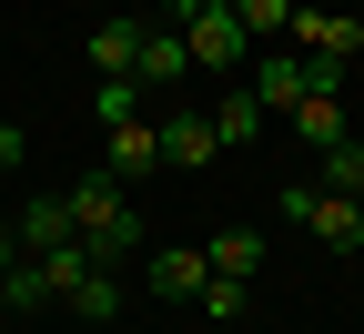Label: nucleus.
<instances>
[{
    "mask_svg": "<svg viewBox=\"0 0 364 334\" xmlns=\"http://www.w3.org/2000/svg\"><path fill=\"white\" fill-rule=\"evenodd\" d=\"M233 21H243L253 51H263V41H284V31H294V0H233Z\"/></svg>",
    "mask_w": 364,
    "mask_h": 334,
    "instance_id": "nucleus-17",
    "label": "nucleus"
},
{
    "mask_svg": "<svg viewBox=\"0 0 364 334\" xmlns=\"http://www.w3.org/2000/svg\"><path fill=\"white\" fill-rule=\"evenodd\" d=\"M11 263H21V233H0V324H11Z\"/></svg>",
    "mask_w": 364,
    "mask_h": 334,
    "instance_id": "nucleus-20",
    "label": "nucleus"
},
{
    "mask_svg": "<svg viewBox=\"0 0 364 334\" xmlns=\"http://www.w3.org/2000/svg\"><path fill=\"white\" fill-rule=\"evenodd\" d=\"M142 112V81H102V122H132Z\"/></svg>",
    "mask_w": 364,
    "mask_h": 334,
    "instance_id": "nucleus-19",
    "label": "nucleus"
},
{
    "mask_svg": "<svg viewBox=\"0 0 364 334\" xmlns=\"http://www.w3.org/2000/svg\"><path fill=\"white\" fill-rule=\"evenodd\" d=\"M142 283H152L162 304H203V283H213V254H203V244H162V254L142 263Z\"/></svg>",
    "mask_w": 364,
    "mask_h": 334,
    "instance_id": "nucleus-7",
    "label": "nucleus"
},
{
    "mask_svg": "<svg viewBox=\"0 0 364 334\" xmlns=\"http://www.w3.org/2000/svg\"><path fill=\"white\" fill-rule=\"evenodd\" d=\"M61 304H71L81 324H122V273H112V263H91V273L71 283V294H61Z\"/></svg>",
    "mask_w": 364,
    "mask_h": 334,
    "instance_id": "nucleus-13",
    "label": "nucleus"
},
{
    "mask_svg": "<svg viewBox=\"0 0 364 334\" xmlns=\"http://www.w3.org/2000/svg\"><path fill=\"white\" fill-rule=\"evenodd\" d=\"M213 152H223L213 112H193V102H182V112H162V172H203Z\"/></svg>",
    "mask_w": 364,
    "mask_h": 334,
    "instance_id": "nucleus-8",
    "label": "nucleus"
},
{
    "mask_svg": "<svg viewBox=\"0 0 364 334\" xmlns=\"http://www.w3.org/2000/svg\"><path fill=\"white\" fill-rule=\"evenodd\" d=\"M314 182H324V193H354V203H364V142L344 132L334 152H314Z\"/></svg>",
    "mask_w": 364,
    "mask_h": 334,
    "instance_id": "nucleus-15",
    "label": "nucleus"
},
{
    "mask_svg": "<svg viewBox=\"0 0 364 334\" xmlns=\"http://www.w3.org/2000/svg\"><path fill=\"white\" fill-rule=\"evenodd\" d=\"M11 162H21V132H11V122H0V172H11Z\"/></svg>",
    "mask_w": 364,
    "mask_h": 334,
    "instance_id": "nucleus-22",
    "label": "nucleus"
},
{
    "mask_svg": "<svg viewBox=\"0 0 364 334\" xmlns=\"http://www.w3.org/2000/svg\"><path fill=\"white\" fill-rule=\"evenodd\" d=\"M284 41H294L304 61H354V51H364V21H354V11H314V0H294V31H284Z\"/></svg>",
    "mask_w": 364,
    "mask_h": 334,
    "instance_id": "nucleus-3",
    "label": "nucleus"
},
{
    "mask_svg": "<svg viewBox=\"0 0 364 334\" xmlns=\"http://www.w3.org/2000/svg\"><path fill=\"white\" fill-rule=\"evenodd\" d=\"M284 213L314 233V244H334V254H354V244H364V203H354V193H324L314 172H294V182H284Z\"/></svg>",
    "mask_w": 364,
    "mask_h": 334,
    "instance_id": "nucleus-2",
    "label": "nucleus"
},
{
    "mask_svg": "<svg viewBox=\"0 0 364 334\" xmlns=\"http://www.w3.org/2000/svg\"><path fill=\"white\" fill-rule=\"evenodd\" d=\"M102 172H112V182H142V172H162V122H152V112L102 122Z\"/></svg>",
    "mask_w": 364,
    "mask_h": 334,
    "instance_id": "nucleus-4",
    "label": "nucleus"
},
{
    "mask_svg": "<svg viewBox=\"0 0 364 334\" xmlns=\"http://www.w3.org/2000/svg\"><path fill=\"white\" fill-rule=\"evenodd\" d=\"M284 122H294V142H304V152H334V142H344V91H304Z\"/></svg>",
    "mask_w": 364,
    "mask_h": 334,
    "instance_id": "nucleus-10",
    "label": "nucleus"
},
{
    "mask_svg": "<svg viewBox=\"0 0 364 334\" xmlns=\"http://www.w3.org/2000/svg\"><path fill=\"white\" fill-rule=\"evenodd\" d=\"M213 132H223V152L263 142V102H253V91H223V102H213Z\"/></svg>",
    "mask_w": 364,
    "mask_h": 334,
    "instance_id": "nucleus-14",
    "label": "nucleus"
},
{
    "mask_svg": "<svg viewBox=\"0 0 364 334\" xmlns=\"http://www.w3.org/2000/svg\"><path fill=\"white\" fill-rule=\"evenodd\" d=\"M182 71H193V41H182L172 21H152V31H142V61H132V81H142V91H172Z\"/></svg>",
    "mask_w": 364,
    "mask_h": 334,
    "instance_id": "nucleus-9",
    "label": "nucleus"
},
{
    "mask_svg": "<svg viewBox=\"0 0 364 334\" xmlns=\"http://www.w3.org/2000/svg\"><path fill=\"white\" fill-rule=\"evenodd\" d=\"M243 91H253L263 112H294L304 91H314V81H304V51H294V41H263V51H253V81H243Z\"/></svg>",
    "mask_w": 364,
    "mask_h": 334,
    "instance_id": "nucleus-6",
    "label": "nucleus"
},
{
    "mask_svg": "<svg viewBox=\"0 0 364 334\" xmlns=\"http://www.w3.org/2000/svg\"><path fill=\"white\" fill-rule=\"evenodd\" d=\"M162 11H172V31H182V21H203V11H213V0H162Z\"/></svg>",
    "mask_w": 364,
    "mask_h": 334,
    "instance_id": "nucleus-21",
    "label": "nucleus"
},
{
    "mask_svg": "<svg viewBox=\"0 0 364 334\" xmlns=\"http://www.w3.org/2000/svg\"><path fill=\"white\" fill-rule=\"evenodd\" d=\"M203 254H213V273H233V283H253V273H263V233H213Z\"/></svg>",
    "mask_w": 364,
    "mask_h": 334,
    "instance_id": "nucleus-16",
    "label": "nucleus"
},
{
    "mask_svg": "<svg viewBox=\"0 0 364 334\" xmlns=\"http://www.w3.org/2000/svg\"><path fill=\"white\" fill-rule=\"evenodd\" d=\"M71 223H81V244L102 254V263H122V254H142L152 233H142V213H132V193L112 172H91V182H71Z\"/></svg>",
    "mask_w": 364,
    "mask_h": 334,
    "instance_id": "nucleus-1",
    "label": "nucleus"
},
{
    "mask_svg": "<svg viewBox=\"0 0 364 334\" xmlns=\"http://www.w3.org/2000/svg\"><path fill=\"white\" fill-rule=\"evenodd\" d=\"M71 233H81V223H71V193H41V203H21V244H31V254L71 244Z\"/></svg>",
    "mask_w": 364,
    "mask_h": 334,
    "instance_id": "nucleus-12",
    "label": "nucleus"
},
{
    "mask_svg": "<svg viewBox=\"0 0 364 334\" xmlns=\"http://www.w3.org/2000/svg\"><path fill=\"white\" fill-rule=\"evenodd\" d=\"M142 31H152V21H102V31H91V71H102V81H132V61H142Z\"/></svg>",
    "mask_w": 364,
    "mask_h": 334,
    "instance_id": "nucleus-11",
    "label": "nucleus"
},
{
    "mask_svg": "<svg viewBox=\"0 0 364 334\" xmlns=\"http://www.w3.org/2000/svg\"><path fill=\"white\" fill-rule=\"evenodd\" d=\"M182 41H193V71H243V61H253V41H243V21H233V0H213L203 21H182Z\"/></svg>",
    "mask_w": 364,
    "mask_h": 334,
    "instance_id": "nucleus-5",
    "label": "nucleus"
},
{
    "mask_svg": "<svg viewBox=\"0 0 364 334\" xmlns=\"http://www.w3.org/2000/svg\"><path fill=\"white\" fill-rule=\"evenodd\" d=\"M243 304H253V283H233V273H213V283H203V314H213V324H233Z\"/></svg>",
    "mask_w": 364,
    "mask_h": 334,
    "instance_id": "nucleus-18",
    "label": "nucleus"
}]
</instances>
